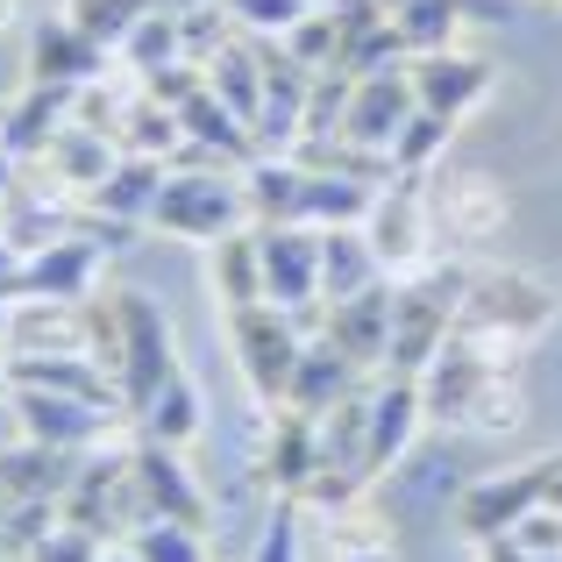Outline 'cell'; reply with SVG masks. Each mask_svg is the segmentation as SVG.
I'll return each mask as SVG.
<instances>
[{"label": "cell", "mask_w": 562, "mask_h": 562, "mask_svg": "<svg viewBox=\"0 0 562 562\" xmlns=\"http://www.w3.org/2000/svg\"><path fill=\"white\" fill-rule=\"evenodd\" d=\"M86 328H93V363L114 378L122 392V413L136 420L165 378L179 371V335H171V314L136 285H100L86 300Z\"/></svg>", "instance_id": "1"}, {"label": "cell", "mask_w": 562, "mask_h": 562, "mask_svg": "<svg viewBox=\"0 0 562 562\" xmlns=\"http://www.w3.org/2000/svg\"><path fill=\"white\" fill-rule=\"evenodd\" d=\"M420 398H427V427L506 435V427H520V363H498V357H477V349L449 342L420 371Z\"/></svg>", "instance_id": "2"}, {"label": "cell", "mask_w": 562, "mask_h": 562, "mask_svg": "<svg viewBox=\"0 0 562 562\" xmlns=\"http://www.w3.org/2000/svg\"><path fill=\"white\" fill-rule=\"evenodd\" d=\"M463 292H470V271L463 257H427L420 271L392 278V349H384V371L392 378H420L427 363L449 349L456 335V314H463Z\"/></svg>", "instance_id": "3"}, {"label": "cell", "mask_w": 562, "mask_h": 562, "mask_svg": "<svg viewBox=\"0 0 562 562\" xmlns=\"http://www.w3.org/2000/svg\"><path fill=\"white\" fill-rule=\"evenodd\" d=\"M555 321V292L527 271H492V278H470L463 292V314H456V335L449 342L477 349V357H498V363H520L527 349L549 335Z\"/></svg>", "instance_id": "4"}, {"label": "cell", "mask_w": 562, "mask_h": 562, "mask_svg": "<svg viewBox=\"0 0 562 562\" xmlns=\"http://www.w3.org/2000/svg\"><path fill=\"white\" fill-rule=\"evenodd\" d=\"M249 192H243V171L235 165H171L165 186H157V206H150V228L157 235H179V243H206L214 249L221 235L249 228Z\"/></svg>", "instance_id": "5"}, {"label": "cell", "mask_w": 562, "mask_h": 562, "mask_svg": "<svg viewBox=\"0 0 562 562\" xmlns=\"http://www.w3.org/2000/svg\"><path fill=\"white\" fill-rule=\"evenodd\" d=\"M57 506H65L71 527H86L100 541H128L136 527H150V506H143V484H136V449H100L93 441Z\"/></svg>", "instance_id": "6"}, {"label": "cell", "mask_w": 562, "mask_h": 562, "mask_svg": "<svg viewBox=\"0 0 562 562\" xmlns=\"http://www.w3.org/2000/svg\"><path fill=\"white\" fill-rule=\"evenodd\" d=\"M228 357H235V371H243L257 406H285L292 371H300V357H306V328L285 314V306H271V300L263 306H235L228 314Z\"/></svg>", "instance_id": "7"}, {"label": "cell", "mask_w": 562, "mask_h": 562, "mask_svg": "<svg viewBox=\"0 0 562 562\" xmlns=\"http://www.w3.org/2000/svg\"><path fill=\"white\" fill-rule=\"evenodd\" d=\"M257 249H263V300L285 306V314L314 335L321 328V228L257 221Z\"/></svg>", "instance_id": "8"}, {"label": "cell", "mask_w": 562, "mask_h": 562, "mask_svg": "<svg viewBox=\"0 0 562 562\" xmlns=\"http://www.w3.org/2000/svg\"><path fill=\"white\" fill-rule=\"evenodd\" d=\"M555 477H562V456H535V463H520V470L477 477L463 498H456V527H463L470 541H498V535H513V527H520L535 506H549Z\"/></svg>", "instance_id": "9"}, {"label": "cell", "mask_w": 562, "mask_h": 562, "mask_svg": "<svg viewBox=\"0 0 562 562\" xmlns=\"http://www.w3.org/2000/svg\"><path fill=\"white\" fill-rule=\"evenodd\" d=\"M14 427L22 441H43V449H71L86 456L93 441H108L114 427L128 420L122 398H86V392H8Z\"/></svg>", "instance_id": "10"}, {"label": "cell", "mask_w": 562, "mask_h": 562, "mask_svg": "<svg viewBox=\"0 0 562 562\" xmlns=\"http://www.w3.org/2000/svg\"><path fill=\"white\" fill-rule=\"evenodd\" d=\"M363 235H371L384 278L420 271L427 263V235H435V192H427V179L378 186V206H371V221H363Z\"/></svg>", "instance_id": "11"}, {"label": "cell", "mask_w": 562, "mask_h": 562, "mask_svg": "<svg viewBox=\"0 0 562 562\" xmlns=\"http://www.w3.org/2000/svg\"><path fill=\"white\" fill-rule=\"evenodd\" d=\"M413 108H420V100H413V71L406 65L363 71V79L349 86V100H342V128H335V143L384 157L398 143V128L413 122Z\"/></svg>", "instance_id": "12"}, {"label": "cell", "mask_w": 562, "mask_h": 562, "mask_svg": "<svg viewBox=\"0 0 562 562\" xmlns=\"http://www.w3.org/2000/svg\"><path fill=\"white\" fill-rule=\"evenodd\" d=\"M427 427V398H420V378H392L378 371L371 378V413H363V477H392L406 463V449L420 441Z\"/></svg>", "instance_id": "13"}, {"label": "cell", "mask_w": 562, "mask_h": 562, "mask_svg": "<svg viewBox=\"0 0 562 562\" xmlns=\"http://www.w3.org/2000/svg\"><path fill=\"white\" fill-rule=\"evenodd\" d=\"M108 257H114V249L79 221V228H65L57 243L29 249L22 300H93V292H100V271H108Z\"/></svg>", "instance_id": "14"}, {"label": "cell", "mask_w": 562, "mask_h": 562, "mask_svg": "<svg viewBox=\"0 0 562 562\" xmlns=\"http://www.w3.org/2000/svg\"><path fill=\"white\" fill-rule=\"evenodd\" d=\"M314 335H328L335 349H342L357 371H384V349H392V278H378V285H363V292H349V300H335V306H321V328Z\"/></svg>", "instance_id": "15"}, {"label": "cell", "mask_w": 562, "mask_h": 562, "mask_svg": "<svg viewBox=\"0 0 562 562\" xmlns=\"http://www.w3.org/2000/svg\"><path fill=\"white\" fill-rule=\"evenodd\" d=\"M29 79H36V86H71V93H86V86L108 79V50H100V43L86 36L71 14H50V22L29 29Z\"/></svg>", "instance_id": "16"}, {"label": "cell", "mask_w": 562, "mask_h": 562, "mask_svg": "<svg viewBox=\"0 0 562 562\" xmlns=\"http://www.w3.org/2000/svg\"><path fill=\"white\" fill-rule=\"evenodd\" d=\"M8 357H93L86 300H14L8 306Z\"/></svg>", "instance_id": "17"}, {"label": "cell", "mask_w": 562, "mask_h": 562, "mask_svg": "<svg viewBox=\"0 0 562 562\" xmlns=\"http://www.w3.org/2000/svg\"><path fill=\"white\" fill-rule=\"evenodd\" d=\"M406 71H413V100L441 122H463L492 93V65L477 50H427V57H406Z\"/></svg>", "instance_id": "18"}, {"label": "cell", "mask_w": 562, "mask_h": 562, "mask_svg": "<svg viewBox=\"0 0 562 562\" xmlns=\"http://www.w3.org/2000/svg\"><path fill=\"white\" fill-rule=\"evenodd\" d=\"M136 449V484H143V506H150V520H179V527H200L206 535V492L200 477L186 470L179 449H165V441H128Z\"/></svg>", "instance_id": "19"}, {"label": "cell", "mask_w": 562, "mask_h": 562, "mask_svg": "<svg viewBox=\"0 0 562 562\" xmlns=\"http://www.w3.org/2000/svg\"><path fill=\"white\" fill-rule=\"evenodd\" d=\"M321 477V420L300 406H271V435H263V484L278 498H306Z\"/></svg>", "instance_id": "20"}, {"label": "cell", "mask_w": 562, "mask_h": 562, "mask_svg": "<svg viewBox=\"0 0 562 562\" xmlns=\"http://www.w3.org/2000/svg\"><path fill=\"white\" fill-rule=\"evenodd\" d=\"M122 157H128V150L108 136V128L65 122V136L43 150V171L57 179V192H65V200H93V192L114 179V165H122Z\"/></svg>", "instance_id": "21"}, {"label": "cell", "mask_w": 562, "mask_h": 562, "mask_svg": "<svg viewBox=\"0 0 562 562\" xmlns=\"http://www.w3.org/2000/svg\"><path fill=\"white\" fill-rule=\"evenodd\" d=\"M71 108H79V93H71V86H36V79H29V93H22V100H8L0 143H8L14 157H43L57 136H65Z\"/></svg>", "instance_id": "22"}, {"label": "cell", "mask_w": 562, "mask_h": 562, "mask_svg": "<svg viewBox=\"0 0 562 562\" xmlns=\"http://www.w3.org/2000/svg\"><path fill=\"white\" fill-rule=\"evenodd\" d=\"M427 192H435V235L449 228L456 243H477V235H492L498 221H506V200H498L492 171H463V179H427Z\"/></svg>", "instance_id": "23"}, {"label": "cell", "mask_w": 562, "mask_h": 562, "mask_svg": "<svg viewBox=\"0 0 562 562\" xmlns=\"http://www.w3.org/2000/svg\"><path fill=\"white\" fill-rule=\"evenodd\" d=\"M371 378V371H357V363L342 357V349L328 342V335H306V357H300V371H292V392H285V406H300V413H328V406H342L357 384Z\"/></svg>", "instance_id": "24"}, {"label": "cell", "mask_w": 562, "mask_h": 562, "mask_svg": "<svg viewBox=\"0 0 562 562\" xmlns=\"http://www.w3.org/2000/svg\"><path fill=\"white\" fill-rule=\"evenodd\" d=\"M71 470H79V456H71V449L14 441V449L0 456V498H8V506H29V498H65Z\"/></svg>", "instance_id": "25"}, {"label": "cell", "mask_w": 562, "mask_h": 562, "mask_svg": "<svg viewBox=\"0 0 562 562\" xmlns=\"http://www.w3.org/2000/svg\"><path fill=\"white\" fill-rule=\"evenodd\" d=\"M378 278H384V263H378V249H371L363 228H328L321 235V306L349 300V292L378 285Z\"/></svg>", "instance_id": "26"}, {"label": "cell", "mask_w": 562, "mask_h": 562, "mask_svg": "<svg viewBox=\"0 0 562 562\" xmlns=\"http://www.w3.org/2000/svg\"><path fill=\"white\" fill-rule=\"evenodd\" d=\"M206 427V406H200V384H192V371L179 363V371L165 378V392L150 398V406L136 413V435L143 441H165V449H186L192 435Z\"/></svg>", "instance_id": "27"}, {"label": "cell", "mask_w": 562, "mask_h": 562, "mask_svg": "<svg viewBox=\"0 0 562 562\" xmlns=\"http://www.w3.org/2000/svg\"><path fill=\"white\" fill-rule=\"evenodd\" d=\"M165 171L171 165H157V157H122V165H114V179L86 200V214H108V221H128V228H150V206H157Z\"/></svg>", "instance_id": "28"}, {"label": "cell", "mask_w": 562, "mask_h": 562, "mask_svg": "<svg viewBox=\"0 0 562 562\" xmlns=\"http://www.w3.org/2000/svg\"><path fill=\"white\" fill-rule=\"evenodd\" d=\"M214 292H221V314H235V306H263V249H257V221L214 243Z\"/></svg>", "instance_id": "29"}, {"label": "cell", "mask_w": 562, "mask_h": 562, "mask_svg": "<svg viewBox=\"0 0 562 562\" xmlns=\"http://www.w3.org/2000/svg\"><path fill=\"white\" fill-rule=\"evenodd\" d=\"M122 65H128V79H157L165 65H192L186 57V29H179V8H150L136 22V36L122 43Z\"/></svg>", "instance_id": "30"}, {"label": "cell", "mask_w": 562, "mask_h": 562, "mask_svg": "<svg viewBox=\"0 0 562 562\" xmlns=\"http://www.w3.org/2000/svg\"><path fill=\"white\" fill-rule=\"evenodd\" d=\"M300 186H306L300 157H249L243 165V192H249V214L257 221H292L300 214Z\"/></svg>", "instance_id": "31"}, {"label": "cell", "mask_w": 562, "mask_h": 562, "mask_svg": "<svg viewBox=\"0 0 562 562\" xmlns=\"http://www.w3.org/2000/svg\"><path fill=\"white\" fill-rule=\"evenodd\" d=\"M378 8H384V22L406 36V50H413V57L449 50L456 22H463V0H378Z\"/></svg>", "instance_id": "32"}, {"label": "cell", "mask_w": 562, "mask_h": 562, "mask_svg": "<svg viewBox=\"0 0 562 562\" xmlns=\"http://www.w3.org/2000/svg\"><path fill=\"white\" fill-rule=\"evenodd\" d=\"M449 136H456V122H441V114L413 108V122L398 128V143L384 150L392 179H435V165H441V150H449Z\"/></svg>", "instance_id": "33"}, {"label": "cell", "mask_w": 562, "mask_h": 562, "mask_svg": "<svg viewBox=\"0 0 562 562\" xmlns=\"http://www.w3.org/2000/svg\"><path fill=\"white\" fill-rule=\"evenodd\" d=\"M150 8H165V0H71L65 14L100 43V50H122V43L136 36V22H143Z\"/></svg>", "instance_id": "34"}, {"label": "cell", "mask_w": 562, "mask_h": 562, "mask_svg": "<svg viewBox=\"0 0 562 562\" xmlns=\"http://www.w3.org/2000/svg\"><path fill=\"white\" fill-rule=\"evenodd\" d=\"M228 8V22L243 29V36H263V43H285L292 29L314 14V0H221Z\"/></svg>", "instance_id": "35"}, {"label": "cell", "mask_w": 562, "mask_h": 562, "mask_svg": "<svg viewBox=\"0 0 562 562\" xmlns=\"http://www.w3.org/2000/svg\"><path fill=\"white\" fill-rule=\"evenodd\" d=\"M285 50L300 57L306 71H342V22H335V8H314L300 29L285 36Z\"/></svg>", "instance_id": "36"}, {"label": "cell", "mask_w": 562, "mask_h": 562, "mask_svg": "<svg viewBox=\"0 0 562 562\" xmlns=\"http://www.w3.org/2000/svg\"><path fill=\"white\" fill-rule=\"evenodd\" d=\"M128 549H136V562H206V541L200 527H179V520H150L128 535Z\"/></svg>", "instance_id": "37"}, {"label": "cell", "mask_w": 562, "mask_h": 562, "mask_svg": "<svg viewBox=\"0 0 562 562\" xmlns=\"http://www.w3.org/2000/svg\"><path fill=\"white\" fill-rule=\"evenodd\" d=\"M100 549H114V541H100V535H86V527H71V520H57L50 535L29 549V562H100Z\"/></svg>", "instance_id": "38"}, {"label": "cell", "mask_w": 562, "mask_h": 562, "mask_svg": "<svg viewBox=\"0 0 562 562\" xmlns=\"http://www.w3.org/2000/svg\"><path fill=\"white\" fill-rule=\"evenodd\" d=\"M249 562H300V498H278L271 506V527H263Z\"/></svg>", "instance_id": "39"}, {"label": "cell", "mask_w": 562, "mask_h": 562, "mask_svg": "<svg viewBox=\"0 0 562 562\" xmlns=\"http://www.w3.org/2000/svg\"><path fill=\"white\" fill-rule=\"evenodd\" d=\"M328 562H398V555H392L384 535H357L349 513H342V520H335V541H328Z\"/></svg>", "instance_id": "40"}, {"label": "cell", "mask_w": 562, "mask_h": 562, "mask_svg": "<svg viewBox=\"0 0 562 562\" xmlns=\"http://www.w3.org/2000/svg\"><path fill=\"white\" fill-rule=\"evenodd\" d=\"M513 541H520L527 555H562V506H535L513 527Z\"/></svg>", "instance_id": "41"}, {"label": "cell", "mask_w": 562, "mask_h": 562, "mask_svg": "<svg viewBox=\"0 0 562 562\" xmlns=\"http://www.w3.org/2000/svg\"><path fill=\"white\" fill-rule=\"evenodd\" d=\"M477 562H535V555H527L513 535H498V541H477Z\"/></svg>", "instance_id": "42"}, {"label": "cell", "mask_w": 562, "mask_h": 562, "mask_svg": "<svg viewBox=\"0 0 562 562\" xmlns=\"http://www.w3.org/2000/svg\"><path fill=\"white\" fill-rule=\"evenodd\" d=\"M14 186H22V157H14V150H8V143H0V200H8V192H14Z\"/></svg>", "instance_id": "43"}, {"label": "cell", "mask_w": 562, "mask_h": 562, "mask_svg": "<svg viewBox=\"0 0 562 562\" xmlns=\"http://www.w3.org/2000/svg\"><path fill=\"white\" fill-rule=\"evenodd\" d=\"M22 22V0H0V29H14Z\"/></svg>", "instance_id": "44"}, {"label": "cell", "mask_w": 562, "mask_h": 562, "mask_svg": "<svg viewBox=\"0 0 562 562\" xmlns=\"http://www.w3.org/2000/svg\"><path fill=\"white\" fill-rule=\"evenodd\" d=\"M100 562H136V549H128V541L122 549H100Z\"/></svg>", "instance_id": "45"}, {"label": "cell", "mask_w": 562, "mask_h": 562, "mask_svg": "<svg viewBox=\"0 0 562 562\" xmlns=\"http://www.w3.org/2000/svg\"><path fill=\"white\" fill-rule=\"evenodd\" d=\"M0 363H8V300H0Z\"/></svg>", "instance_id": "46"}, {"label": "cell", "mask_w": 562, "mask_h": 562, "mask_svg": "<svg viewBox=\"0 0 562 562\" xmlns=\"http://www.w3.org/2000/svg\"><path fill=\"white\" fill-rule=\"evenodd\" d=\"M549 506H562V477H555V492H549Z\"/></svg>", "instance_id": "47"}, {"label": "cell", "mask_w": 562, "mask_h": 562, "mask_svg": "<svg viewBox=\"0 0 562 562\" xmlns=\"http://www.w3.org/2000/svg\"><path fill=\"white\" fill-rule=\"evenodd\" d=\"M0 235H8V200H0Z\"/></svg>", "instance_id": "48"}, {"label": "cell", "mask_w": 562, "mask_h": 562, "mask_svg": "<svg viewBox=\"0 0 562 562\" xmlns=\"http://www.w3.org/2000/svg\"><path fill=\"white\" fill-rule=\"evenodd\" d=\"M165 8H200V0H165Z\"/></svg>", "instance_id": "49"}, {"label": "cell", "mask_w": 562, "mask_h": 562, "mask_svg": "<svg viewBox=\"0 0 562 562\" xmlns=\"http://www.w3.org/2000/svg\"><path fill=\"white\" fill-rule=\"evenodd\" d=\"M0 122H8V100H0Z\"/></svg>", "instance_id": "50"}]
</instances>
